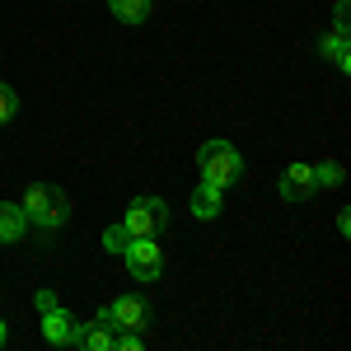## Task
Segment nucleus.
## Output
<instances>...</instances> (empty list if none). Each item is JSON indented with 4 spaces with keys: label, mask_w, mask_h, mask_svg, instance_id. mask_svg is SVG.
Returning a JSON list of instances; mask_svg holds the SVG:
<instances>
[{
    "label": "nucleus",
    "mask_w": 351,
    "mask_h": 351,
    "mask_svg": "<svg viewBox=\"0 0 351 351\" xmlns=\"http://www.w3.org/2000/svg\"><path fill=\"white\" fill-rule=\"evenodd\" d=\"M319 52H324L337 71H347V66H351V56H347V28L332 24V33H324V38H319Z\"/></svg>",
    "instance_id": "obj_11"
},
{
    "label": "nucleus",
    "mask_w": 351,
    "mask_h": 351,
    "mask_svg": "<svg viewBox=\"0 0 351 351\" xmlns=\"http://www.w3.org/2000/svg\"><path fill=\"white\" fill-rule=\"evenodd\" d=\"M5 342H10V328H5V319H0V347H5Z\"/></svg>",
    "instance_id": "obj_17"
},
{
    "label": "nucleus",
    "mask_w": 351,
    "mask_h": 351,
    "mask_svg": "<svg viewBox=\"0 0 351 351\" xmlns=\"http://www.w3.org/2000/svg\"><path fill=\"white\" fill-rule=\"evenodd\" d=\"M75 328H80V324L56 304V309L43 314V342H52V347H71V342H75Z\"/></svg>",
    "instance_id": "obj_7"
},
{
    "label": "nucleus",
    "mask_w": 351,
    "mask_h": 351,
    "mask_svg": "<svg viewBox=\"0 0 351 351\" xmlns=\"http://www.w3.org/2000/svg\"><path fill=\"white\" fill-rule=\"evenodd\" d=\"M99 319L112 324V328H145L150 324V304H145L141 295H117L112 304L99 309Z\"/></svg>",
    "instance_id": "obj_5"
},
{
    "label": "nucleus",
    "mask_w": 351,
    "mask_h": 351,
    "mask_svg": "<svg viewBox=\"0 0 351 351\" xmlns=\"http://www.w3.org/2000/svg\"><path fill=\"white\" fill-rule=\"evenodd\" d=\"M127 243H132V234H127V225H112L108 234H104V248H108V253H122Z\"/></svg>",
    "instance_id": "obj_15"
},
{
    "label": "nucleus",
    "mask_w": 351,
    "mask_h": 351,
    "mask_svg": "<svg viewBox=\"0 0 351 351\" xmlns=\"http://www.w3.org/2000/svg\"><path fill=\"white\" fill-rule=\"evenodd\" d=\"M14 117H19V94L0 80V122H14Z\"/></svg>",
    "instance_id": "obj_13"
},
{
    "label": "nucleus",
    "mask_w": 351,
    "mask_h": 351,
    "mask_svg": "<svg viewBox=\"0 0 351 351\" xmlns=\"http://www.w3.org/2000/svg\"><path fill=\"white\" fill-rule=\"evenodd\" d=\"M150 5H155V0H108V10L122 24H145V19H150Z\"/></svg>",
    "instance_id": "obj_12"
},
{
    "label": "nucleus",
    "mask_w": 351,
    "mask_h": 351,
    "mask_svg": "<svg viewBox=\"0 0 351 351\" xmlns=\"http://www.w3.org/2000/svg\"><path fill=\"white\" fill-rule=\"evenodd\" d=\"M75 347H84V351H112V324L94 319V324L75 328Z\"/></svg>",
    "instance_id": "obj_9"
},
{
    "label": "nucleus",
    "mask_w": 351,
    "mask_h": 351,
    "mask_svg": "<svg viewBox=\"0 0 351 351\" xmlns=\"http://www.w3.org/2000/svg\"><path fill=\"white\" fill-rule=\"evenodd\" d=\"M197 169H202L206 183L234 188V183L243 178V155L230 145V141H206V145H197Z\"/></svg>",
    "instance_id": "obj_2"
},
{
    "label": "nucleus",
    "mask_w": 351,
    "mask_h": 351,
    "mask_svg": "<svg viewBox=\"0 0 351 351\" xmlns=\"http://www.w3.org/2000/svg\"><path fill=\"white\" fill-rule=\"evenodd\" d=\"M342 178H347L342 164H324V169H314V183H319V188H342Z\"/></svg>",
    "instance_id": "obj_14"
},
{
    "label": "nucleus",
    "mask_w": 351,
    "mask_h": 351,
    "mask_svg": "<svg viewBox=\"0 0 351 351\" xmlns=\"http://www.w3.org/2000/svg\"><path fill=\"white\" fill-rule=\"evenodd\" d=\"M122 263H127V271H132L136 281H160L164 276V253L155 239H145V234H136L127 248H122Z\"/></svg>",
    "instance_id": "obj_4"
},
{
    "label": "nucleus",
    "mask_w": 351,
    "mask_h": 351,
    "mask_svg": "<svg viewBox=\"0 0 351 351\" xmlns=\"http://www.w3.org/2000/svg\"><path fill=\"white\" fill-rule=\"evenodd\" d=\"M33 304H38V309H43V314H47V309H56V304H61V300H56L52 291H38V295H33Z\"/></svg>",
    "instance_id": "obj_16"
},
{
    "label": "nucleus",
    "mask_w": 351,
    "mask_h": 351,
    "mask_svg": "<svg viewBox=\"0 0 351 351\" xmlns=\"http://www.w3.org/2000/svg\"><path fill=\"white\" fill-rule=\"evenodd\" d=\"M220 192H225V188H216V183H206V178H202V183L192 188V197H188V211L197 220H216L220 206H225V197H220Z\"/></svg>",
    "instance_id": "obj_8"
},
{
    "label": "nucleus",
    "mask_w": 351,
    "mask_h": 351,
    "mask_svg": "<svg viewBox=\"0 0 351 351\" xmlns=\"http://www.w3.org/2000/svg\"><path fill=\"white\" fill-rule=\"evenodd\" d=\"M24 216L28 225H38V230H61L66 220H71V197L61 188H52V183H33V188L24 192Z\"/></svg>",
    "instance_id": "obj_1"
},
{
    "label": "nucleus",
    "mask_w": 351,
    "mask_h": 351,
    "mask_svg": "<svg viewBox=\"0 0 351 351\" xmlns=\"http://www.w3.org/2000/svg\"><path fill=\"white\" fill-rule=\"evenodd\" d=\"M281 197L286 202H309L314 192H319V183H314V169L309 164H286V173H281Z\"/></svg>",
    "instance_id": "obj_6"
},
{
    "label": "nucleus",
    "mask_w": 351,
    "mask_h": 351,
    "mask_svg": "<svg viewBox=\"0 0 351 351\" xmlns=\"http://www.w3.org/2000/svg\"><path fill=\"white\" fill-rule=\"evenodd\" d=\"M127 234H145V239H155V234H164L169 230V202L164 197H136L132 206H127Z\"/></svg>",
    "instance_id": "obj_3"
},
{
    "label": "nucleus",
    "mask_w": 351,
    "mask_h": 351,
    "mask_svg": "<svg viewBox=\"0 0 351 351\" xmlns=\"http://www.w3.org/2000/svg\"><path fill=\"white\" fill-rule=\"evenodd\" d=\"M24 206H14V202H0V243H19L24 239Z\"/></svg>",
    "instance_id": "obj_10"
}]
</instances>
